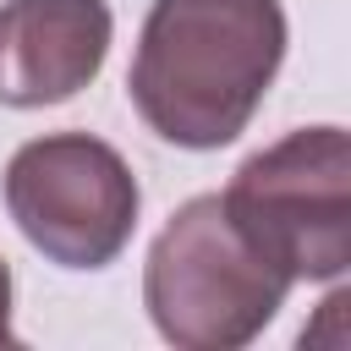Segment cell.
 <instances>
[{
	"mask_svg": "<svg viewBox=\"0 0 351 351\" xmlns=\"http://www.w3.org/2000/svg\"><path fill=\"white\" fill-rule=\"evenodd\" d=\"M285 60L280 0H154L126 93L176 148H225L258 115Z\"/></svg>",
	"mask_w": 351,
	"mask_h": 351,
	"instance_id": "obj_1",
	"label": "cell"
},
{
	"mask_svg": "<svg viewBox=\"0 0 351 351\" xmlns=\"http://www.w3.org/2000/svg\"><path fill=\"white\" fill-rule=\"evenodd\" d=\"M291 280L252 252V241L225 214L219 192L186 197L148 247L143 307L176 351H241L252 346Z\"/></svg>",
	"mask_w": 351,
	"mask_h": 351,
	"instance_id": "obj_2",
	"label": "cell"
},
{
	"mask_svg": "<svg viewBox=\"0 0 351 351\" xmlns=\"http://www.w3.org/2000/svg\"><path fill=\"white\" fill-rule=\"evenodd\" d=\"M137 176L93 132H44L5 165V214L60 269H104L137 230Z\"/></svg>",
	"mask_w": 351,
	"mask_h": 351,
	"instance_id": "obj_4",
	"label": "cell"
},
{
	"mask_svg": "<svg viewBox=\"0 0 351 351\" xmlns=\"http://www.w3.org/2000/svg\"><path fill=\"white\" fill-rule=\"evenodd\" d=\"M11 263L0 258V346H11Z\"/></svg>",
	"mask_w": 351,
	"mask_h": 351,
	"instance_id": "obj_6",
	"label": "cell"
},
{
	"mask_svg": "<svg viewBox=\"0 0 351 351\" xmlns=\"http://www.w3.org/2000/svg\"><path fill=\"white\" fill-rule=\"evenodd\" d=\"M236 230L263 263L296 280H340L351 269V137L346 126H296L241 159L219 192Z\"/></svg>",
	"mask_w": 351,
	"mask_h": 351,
	"instance_id": "obj_3",
	"label": "cell"
},
{
	"mask_svg": "<svg viewBox=\"0 0 351 351\" xmlns=\"http://www.w3.org/2000/svg\"><path fill=\"white\" fill-rule=\"evenodd\" d=\"M104 0H5L0 5V104L44 110L82 93L110 55Z\"/></svg>",
	"mask_w": 351,
	"mask_h": 351,
	"instance_id": "obj_5",
	"label": "cell"
}]
</instances>
